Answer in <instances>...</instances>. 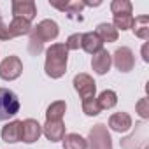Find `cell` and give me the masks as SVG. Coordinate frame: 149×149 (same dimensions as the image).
<instances>
[{"mask_svg":"<svg viewBox=\"0 0 149 149\" xmlns=\"http://www.w3.org/2000/svg\"><path fill=\"white\" fill-rule=\"evenodd\" d=\"M144 149H149V147H147V146H146V147H144Z\"/></svg>","mask_w":149,"mask_h":149,"instance_id":"cell-29","label":"cell"},{"mask_svg":"<svg viewBox=\"0 0 149 149\" xmlns=\"http://www.w3.org/2000/svg\"><path fill=\"white\" fill-rule=\"evenodd\" d=\"M98 105H100V109L104 111V109H112L116 104H118V95L112 91V90H105V91H102L100 95H98Z\"/></svg>","mask_w":149,"mask_h":149,"instance_id":"cell-22","label":"cell"},{"mask_svg":"<svg viewBox=\"0 0 149 149\" xmlns=\"http://www.w3.org/2000/svg\"><path fill=\"white\" fill-rule=\"evenodd\" d=\"M114 65L119 72H130L135 67V56L132 53V49L128 47H119L114 53Z\"/></svg>","mask_w":149,"mask_h":149,"instance_id":"cell-8","label":"cell"},{"mask_svg":"<svg viewBox=\"0 0 149 149\" xmlns=\"http://www.w3.org/2000/svg\"><path fill=\"white\" fill-rule=\"evenodd\" d=\"M30 32H32L30 21H26L23 18H14L9 26L0 23V40H9V39L19 37V35H26Z\"/></svg>","mask_w":149,"mask_h":149,"instance_id":"cell-4","label":"cell"},{"mask_svg":"<svg viewBox=\"0 0 149 149\" xmlns=\"http://www.w3.org/2000/svg\"><path fill=\"white\" fill-rule=\"evenodd\" d=\"M111 65H112V56H111L105 49H102V51H98L97 54H93L91 67H93V70L98 74V76L107 74L109 68H111Z\"/></svg>","mask_w":149,"mask_h":149,"instance_id":"cell-12","label":"cell"},{"mask_svg":"<svg viewBox=\"0 0 149 149\" xmlns=\"http://www.w3.org/2000/svg\"><path fill=\"white\" fill-rule=\"evenodd\" d=\"M19 112V100L11 90L0 88V121L14 118Z\"/></svg>","mask_w":149,"mask_h":149,"instance_id":"cell-3","label":"cell"},{"mask_svg":"<svg viewBox=\"0 0 149 149\" xmlns=\"http://www.w3.org/2000/svg\"><path fill=\"white\" fill-rule=\"evenodd\" d=\"M109 126L114 132H119V133L121 132H126V130L132 128V118L126 112H116V114H112L109 118Z\"/></svg>","mask_w":149,"mask_h":149,"instance_id":"cell-15","label":"cell"},{"mask_svg":"<svg viewBox=\"0 0 149 149\" xmlns=\"http://www.w3.org/2000/svg\"><path fill=\"white\" fill-rule=\"evenodd\" d=\"M133 33L137 37H140L142 40H147L149 39V18L147 16H139V18H133V26H132Z\"/></svg>","mask_w":149,"mask_h":149,"instance_id":"cell-20","label":"cell"},{"mask_svg":"<svg viewBox=\"0 0 149 149\" xmlns=\"http://www.w3.org/2000/svg\"><path fill=\"white\" fill-rule=\"evenodd\" d=\"M42 133L51 142L63 140V137H65V125H63V121H46V125L42 126Z\"/></svg>","mask_w":149,"mask_h":149,"instance_id":"cell-11","label":"cell"},{"mask_svg":"<svg viewBox=\"0 0 149 149\" xmlns=\"http://www.w3.org/2000/svg\"><path fill=\"white\" fill-rule=\"evenodd\" d=\"M135 107H137V112L140 114L142 119H147L149 118V100L147 98H140Z\"/></svg>","mask_w":149,"mask_h":149,"instance_id":"cell-27","label":"cell"},{"mask_svg":"<svg viewBox=\"0 0 149 149\" xmlns=\"http://www.w3.org/2000/svg\"><path fill=\"white\" fill-rule=\"evenodd\" d=\"M74 88H76V91L79 93V97L83 100L95 97V91H97V84H95L93 77L88 76V74H77L74 77Z\"/></svg>","mask_w":149,"mask_h":149,"instance_id":"cell-7","label":"cell"},{"mask_svg":"<svg viewBox=\"0 0 149 149\" xmlns=\"http://www.w3.org/2000/svg\"><path fill=\"white\" fill-rule=\"evenodd\" d=\"M111 11L114 13V16L132 14V2H128V0H114L111 4Z\"/></svg>","mask_w":149,"mask_h":149,"instance_id":"cell-23","label":"cell"},{"mask_svg":"<svg viewBox=\"0 0 149 149\" xmlns=\"http://www.w3.org/2000/svg\"><path fill=\"white\" fill-rule=\"evenodd\" d=\"M49 4H51V7H56V9L67 13L68 18H72V19H79V21L83 19V18L79 16V13L84 9V2H65V4H60V2H49Z\"/></svg>","mask_w":149,"mask_h":149,"instance_id":"cell-14","label":"cell"},{"mask_svg":"<svg viewBox=\"0 0 149 149\" xmlns=\"http://www.w3.org/2000/svg\"><path fill=\"white\" fill-rule=\"evenodd\" d=\"M81 35H83V33H74V35H70V37L67 39V42H65L67 51H76V49L81 47Z\"/></svg>","mask_w":149,"mask_h":149,"instance_id":"cell-26","label":"cell"},{"mask_svg":"<svg viewBox=\"0 0 149 149\" xmlns=\"http://www.w3.org/2000/svg\"><path fill=\"white\" fill-rule=\"evenodd\" d=\"M58 25L53 19H44L40 21L32 32H30V40H28V49L32 54H40L44 49V42L53 40L58 37Z\"/></svg>","mask_w":149,"mask_h":149,"instance_id":"cell-2","label":"cell"},{"mask_svg":"<svg viewBox=\"0 0 149 149\" xmlns=\"http://www.w3.org/2000/svg\"><path fill=\"white\" fill-rule=\"evenodd\" d=\"M63 149H88V142L77 133H68L63 137Z\"/></svg>","mask_w":149,"mask_h":149,"instance_id":"cell-21","label":"cell"},{"mask_svg":"<svg viewBox=\"0 0 149 149\" xmlns=\"http://www.w3.org/2000/svg\"><path fill=\"white\" fill-rule=\"evenodd\" d=\"M23 72V63L18 56H7L0 63V77L4 81H14L21 76Z\"/></svg>","mask_w":149,"mask_h":149,"instance_id":"cell-6","label":"cell"},{"mask_svg":"<svg viewBox=\"0 0 149 149\" xmlns=\"http://www.w3.org/2000/svg\"><path fill=\"white\" fill-rule=\"evenodd\" d=\"M90 149H112V140L107 132V126L104 125H95L90 130Z\"/></svg>","mask_w":149,"mask_h":149,"instance_id":"cell-5","label":"cell"},{"mask_svg":"<svg viewBox=\"0 0 149 149\" xmlns=\"http://www.w3.org/2000/svg\"><path fill=\"white\" fill-rule=\"evenodd\" d=\"M116 30H130L133 26V16L132 14H119L114 16V25Z\"/></svg>","mask_w":149,"mask_h":149,"instance_id":"cell-24","label":"cell"},{"mask_svg":"<svg viewBox=\"0 0 149 149\" xmlns=\"http://www.w3.org/2000/svg\"><path fill=\"white\" fill-rule=\"evenodd\" d=\"M144 140H146V126H144V123H142L140 128H139V135L132 133L130 137L121 139V147H123V149H139V147L144 144Z\"/></svg>","mask_w":149,"mask_h":149,"instance_id":"cell-16","label":"cell"},{"mask_svg":"<svg viewBox=\"0 0 149 149\" xmlns=\"http://www.w3.org/2000/svg\"><path fill=\"white\" fill-rule=\"evenodd\" d=\"M42 133V126L39 125V121L35 119H25L21 121V140L26 144H32L35 140H39Z\"/></svg>","mask_w":149,"mask_h":149,"instance_id":"cell-10","label":"cell"},{"mask_svg":"<svg viewBox=\"0 0 149 149\" xmlns=\"http://www.w3.org/2000/svg\"><path fill=\"white\" fill-rule=\"evenodd\" d=\"M81 47L90 54H97L98 51L104 49V42L97 37L95 32H88V33L81 35Z\"/></svg>","mask_w":149,"mask_h":149,"instance_id":"cell-13","label":"cell"},{"mask_svg":"<svg viewBox=\"0 0 149 149\" xmlns=\"http://www.w3.org/2000/svg\"><path fill=\"white\" fill-rule=\"evenodd\" d=\"M68 51L65 44H53L46 49V65L44 70L51 79H60L67 72Z\"/></svg>","mask_w":149,"mask_h":149,"instance_id":"cell-1","label":"cell"},{"mask_svg":"<svg viewBox=\"0 0 149 149\" xmlns=\"http://www.w3.org/2000/svg\"><path fill=\"white\" fill-rule=\"evenodd\" d=\"M100 111H102V109H100L98 100H97L95 97L83 100V112H84V114H88V116H97V114H100Z\"/></svg>","mask_w":149,"mask_h":149,"instance_id":"cell-25","label":"cell"},{"mask_svg":"<svg viewBox=\"0 0 149 149\" xmlns=\"http://www.w3.org/2000/svg\"><path fill=\"white\" fill-rule=\"evenodd\" d=\"M142 54H144V60H146V61H149V56H147V46H144V47H142Z\"/></svg>","mask_w":149,"mask_h":149,"instance_id":"cell-28","label":"cell"},{"mask_svg":"<svg viewBox=\"0 0 149 149\" xmlns=\"http://www.w3.org/2000/svg\"><path fill=\"white\" fill-rule=\"evenodd\" d=\"M13 14L14 18H23L26 21H32L37 14V7L33 0H14L13 2Z\"/></svg>","mask_w":149,"mask_h":149,"instance_id":"cell-9","label":"cell"},{"mask_svg":"<svg viewBox=\"0 0 149 149\" xmlns=\"http://www.w3.org/2000/svg\"><path fill=\"white\" fill-rule=\"evenodd\" d=\"M97 37L102 42H116L118 40V30L111 25V23H100L97 26Z\"/></svg>","mask_w":149,"mask_h":149,"instance_id":"cell-18","label":"cell"},{"mask_svg":"<svg viewBox=\"0 0 149 149\" xmlns=\"http://www.w3.org/2000/svg\"><path fill=\"white\" fill-rule=\"evenodd\" d=\"M65 111H67V104L63 100L53 102L46 111V121H61Z\"/></svg>","mask_w":149,"mask_h":149,"instance_id":"cell-19","label":"cell"},{"mask_svg":"<svg viewBox=\"0 0 149 149\" xmlns=\"http://www.w3.org/2000/svg\"><path fill=\"white\" fill-rule=\"evenodd\" d=\"M2 139L11 144L21 140V121H11L9 125H6L2 130Z\"/></svg>","mask_w":149,"mask_h":149,"instance_id":"cell-17","label":"cell"}]
</instances>
